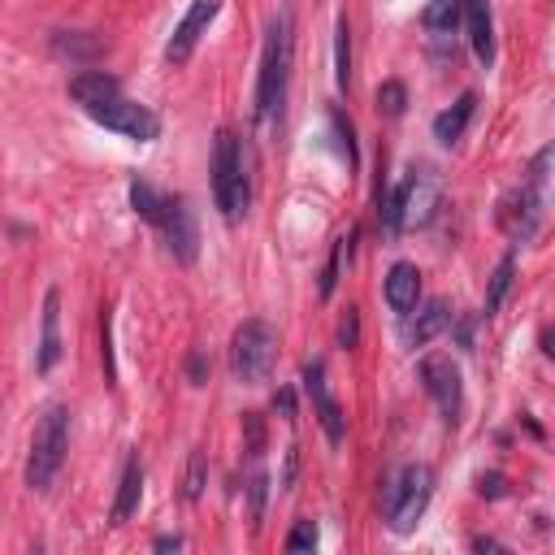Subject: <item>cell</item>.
<instances>
[{
	"mask_svg": "<svg viewBox=\"0 0 555 555\" xmlns=\"http://www.w3.org/2000/svg\"><path fill=\"white\" fill-rule=\"evenodd\" d=\"M429 494H434V468L429 464H403L386 490H382V512H386V525L395 533H408L425 507H429Z\"/></svg>",
	"mask_w": 555,
	"mask_h": 555,
	"instance_id": "6",
	"label": "cell"
},
{
	"mask_svg": "<svg viewBox=\"0 0 555 555\" xmlns=\"http://www.w3.org/2000/svg\"><path fill=\"white\" fill-rule=\"evenodd\" d=\"M130 204H134V212L143 217V221H160V212H165V195L152 186V182H143V178H134L130 182Z\"/></svg>",
	"mask_w": 555,
	"mask_h": 555,
	"instance_id": "21",
	"label": "cell"
},
{
	"mask_svg": "<svg viewBox=\"0 0 555 555\" xmlns=\"http://www.w3.org/2000/svg\"><path fill=\"white\" fill-rule=\"evenodd\" d=\"M52 48H56L61 56H78V61H82V56H91V52H100V43H95V39H78V35H65V30L52 39Z\"/></svg>",
	"mask_w": 555,
	"mask_h": 555,
	"instance_id": "25",
	"label": "cell"
},
{
	"mask_svg": "<svg viewBox=\"0 0 555 555\" xmlns=\"http://www.w3.org/2000/svg\"><path fill=\"white\" fill-rule=\"evenodd\" d=\"M421 382L434 395L442 421L455 425L460 421V369H455V360L451 356H425L421 360Z\"/></svg>",
	"mask_w": 555,
	"mask_h": 555,
	"instance_id": "9",
	"label": "cell"
},
{
	"mask_svg": "<svg viewBox=\"0 0 555 555\" xmlns=\"http://www.w3.org/2000/svg\"><path fill=\"white\" fill-rule=\"evenodd\" d=\"M217 9H221V0H191V9L182 13V22L173 26V35H169V43H165V56H169L173 65L191 61V52H195V43L204 39V30L212 26Z\"/></svg>",
	"mask_w": 555,
	"mask_h": 555,
	"instance_id": "12",
	"label": "cell"
},
{
	"mask_svg": "<svg viewBox=\"0 0 555 555\" xmlns=\"http://www.w3.org/2000/svg\"><path fill=\"white\" fill-rule=\"evenodd\" d=\"M69 95L78 100V108H82L95 126H104V130H113V134H121V139L152 143V139L160 134V117H156L147 104L121 95V82H117L108 69H82V74H74V78H69Z\"/></svg>",
	"mask_w": 555,
	"mask_h": 555,
	"instance_id": "1",
	"label": "cell"
},
{
	"mask_svg": "<svg viewBox=\"0 0 555 555\" xmlns=\"http://www.w3.org/2000/svg\"><path fill=\"white\" fill-rule=\"evenodd\" d=\"M273 408H282V416H286V421H295V395H291V390H278Z\"/></svg>",
	"mask_w": 555,
	"mask_h": 555,
	"instance_id": "35",
	"label": "cell"
},
{
	"mask_svg": "<svg viewBox=\"0 0 555 555\" xmlns=\"http://www.w3.org/2000/svg\"><path fill=\"white\" fill-rule=\"evenodd\" d=\"M182 546V538L178 533H165V538H156V551H178Z\"/></svg>",
	"mask_w": 555,
	"mask_h": 555,
	"instance_id": "37",
	"label": "cell"
},
{
	"mask_svg": "<svg viewBox=\"0 0 555 555\" xmlns=\"http://www.w3.org/2000/svg\"><path fill=\"white\" fill-rule=\"evenodd\" d=\"M100 356H104V373H108V382H117V364H113V330H108V312L100 317Z\"/></svg>",
	"mask_w": 555,
	"mask_h": 555,
	"instance_id": "31",
	"label": "cell"
},
{
	"mask_svg": "<svg viewBox=\"0 0 555 555\" xmlns=\"http://www.w3.org/2000/svg\"><path fill=\"white\" fill-rule=\"evenodd\" d=\"M204 477H208V460H204V451H191V464H186V499H199L204 494Z\"/></svg>",
	"mask_w": 555,
	"mask_h": 555,
	"instance_id": "27",
	"label": "cell"
},
{
	"mask_svg": "<svg viewBox=\"0 0 555 555\" xmlns=\"http://www.w3.org/2000/svg\"><path fill=\"white\" fill-rule=\"evenodd\" d=\"M243 429H247V451L260 455V447H264V421H260V412H247L243 416Z\"/></svg>",
	"mask_w": 555,
	"mask_h": 555,
	"instance_id": "32",
	"label": "cell"
},
{
	"mask_svg": "<svg viewBox=\"0 0 555 555\" xmlns=\"http://www.w3.org/2000/svg\"><path fill=\"white\" fill-rule=\"evenodd\" d=\"M317 546V525L312 520H299L291 533H286V551H312Z\"/></svg>",
	"mask_w": 555,
	"mask_h": 555,
	"instance_id": "28",
	"label": "cell"
},
{
	"mask_svg": "<svg viewBox=\"0 0 555 555\" xmlns=\"http://www.w3.org/2000/svg\"><path fill=\"white\" fill-rule=\"evenodd\" d=\"M61 360V291L52 286L43 295V321H39V351H35V369L52 373Z\"/></svg>",
	"mask_w": 555,
	"mask_h": 555,
	"instance_id": "15",
	"label": "cell"
},
{
	"mask_svg": "<svg viewBox=\"0 0 555 555\" xmlns=\"http://www.w3.org/2000/svg\"><path fill=\"white\" fill-rule=\"evenodd\" d=\"M139 499H143V460L130 455L126 468H121V481H117V499H113V525H126L134 512H139Z\"/></svg>",
	"mask_w": 555,
	"mask_h": 555,
	"instance_id": "16",
	"label": "cell"
},
{
	"mask_svg": "<svg viewBox=\"0 0 555 555\" xmlns=\"http://www.w3.org/2000/svg\"><path fill=\"white\" fill-rule=\"evenodd\" d=\"M65 447H69V412L61 403H52L39 416V425L30 434V455H26V486L35 494L52 490V481H56V473L65 464Z\"/></svg>",
	"mask_w": 555,
	"mask_h": 555,
	"instance_id": "4",
	"label": "cell"
},
{
	"mask_svg": "<svg viewBox=\"0 0 555 555\" xmlns=\"http://www.w3.org/2000/svg\"><path fill=\"white\" fill-rule=\"evenodd\" d=\"M403 104H408L403 82H395V78H390V82H382V87H377V108H382L386 117H399V113H403Z\"/></svg>",
	"mask_w": 555,
	"mask_h": 555,
	"instance_id": "24",
	"label": "cell"
},
{
	"mask_svg": "<svg viewBox=\"0 0 555 555\" xmlns=\"http://www.w3.org/2000/svg\"><path fill=\"white\" fill-rule=\"evenodd\" d=\"M273 364H278V330L269 321H260V317L243 321L234 330V338H230V373L238 382L256 386V382H264L273 373Z\"/></svg>",
	"mask_w": 555,
	"mask_h": 555,
	"instance_id": "7",
	"label": "cell"
},
{
	"mask_svg": "<svg viewBox=\"0 0 555 555\" xmlns=\"http://www.w3.org/2000/svg\"><path fill=\"white\" fill-rule=\"evenodd\" d=\"M473 546H477V551H503V546H499V542H494V538H477V542H473Z\"/></svg>",
	"mask_w": 555,
	"mask_h": 555,
	"instance_id": "38",
	"label": "cell"
},
{
	"mask_svg": "<svg viewBox=\"0 0 555 555\" xmlns=\"http://www.w3.org/2000/svg\"><path fill=\"white\" fill-rule=\"evenodd\" d=\"M512 273H516V256H503L499 269H494V278H490V291H486V317L499 312V304H503V295L512 286Z\"/></svg>",
	"mask_w": 555,
	"mask_h": 555,
	"instance_id": "23",
	"label": "cell"
},
{
	"mask_svg": "<svg viewBox=\"0 0 555 555\" xmlns=\"http://www.w3.org/2000/svg\"><path fill=\"white\" fill-rule=\"evenodd\" d=\"M330 126H334V134H338V147H343V160H347V169H356V143H351V121L338 113V108H330Z\"/></svg>",
	"mask_w": 555,
	"mask_h": 555,
	"instance_id": "26",
	"label": "cell"
},
{
	"mask_svg": "<svg viewBox=\"0 0 555 555\" xmlns=\"http://www.w3.org/2000/svg\"><path fill=\"white\" fill-rule=\"evenodd\" d=\"M477 490H481V494H490V499L507 494V490H503V477H499V473H481V477H477Z\"/></svg>",
	"mask_w": 555,
	"mask_h": 555,
	"instance_id": "34",
	"label": "cell"
},
{
	"mask_svg": "<svg viewBox=\"0 0 555 555\" xmlns=\"http://www.w3.org/2000/svg\"><path fill=\"white\" fill-rule=\"evenodd\" d=\"M286 78H291V22L273 17L260 52V78H256V126L264 134L278 130L286 108Z\"/></svg>",
	"mask_w": 555,
	"mask_h": 555,
	"instance_id": "2",
	"label": "cell"
},
{
	"mask_svg": "<svg viewBox=\"0 0 555 555\" xmlns=\"http://www.w3.org/2000/svg\"><path fill=\"white\" fill-rule=\"evenodd\" d=\"M382 295H386V304H390L395 317H412V308L421 299V269L412 260H395L390 273H386V282H382Z\"/></svg>",
	"mask_w": 555,
	"mask_h": 555,
	"instance_id": "13",
	"label": "cell"
},
{
	"mask_svg": "<svg viewBox=\"0 0 555 555\" xmlns=\"http://www.w3.org/2000/svg\"><path fill=\"white\" fill-rule=\"evenodd\" d=\"M212 199L225 221H243V212L251 204L247 156H243L238 134H230V130H217V143H212Z\"/></svg>",
	"mask_w": 555,
	"mask_h": 555,
	"instance_id": "3",
	"label": "cell"
},
{
	"mask_svg": "<svg viewBox=\"0 0 555 555\" xmlns=\"http://www.w3.org/2000/svg\"><path fill=\"white\" fill-rule=\"evenodd\" d=\"M304 395L312 399V416L321 421V429H325V438L338 447L343 442V408H338V399L330 395V382H325V364L321 360H312V364H304Z\"/></svg>",
	"mask_w": 555,
	"mask_h": 555,
	"instance_id": "11",
	"label": "cell"
},
{
	"mask_svg": "<svg viewBox=\"0 0 555 555\" xmlns=\"http://www.w3.org/2000/svg\"><path fill=\"white\" fill-rule=\"evenodd\" d=\"M338 347H343V351L360 347V312H356V308H347V317H343V325H338Z\"/></svg>",
	"mask_w": 555,
	"mask_h": 555,
	"instance_id": "29",
	"label": "cell"
},
{
	"mask_svg": "<svg viewBox=\"0 0 555 555\" xmlns=\"http://www.w3.org/2000/svg\"><path fill=\"white\" fill-rule=\"evenodd\" d=\"M473 108H477V95H473V91H464L451 108H442V113L434 117V139H438V143H455V139L464 134V126H468Z\"/></svg>",
	"mask_w": 555,
	"mask_h": 555,
	"instance_id": "18",
	"label": "cell"
},
{
	"mask_svg": "<svg viewBox=\"0 0 555 555\" xmlns=\"http://www.w3.org/2000/svg\"><path fill=\"white\" fill-rule=\"evenodd\" d=\"M186 377H191L195 386L208 382V356H204V351H191V360H186Z\"/></svg>",
	"mask_w": 555,
	"mask_h": 555,
	"instance_id": "33",
	"label": "cell"
},
{
	"mask_svg": "<svg viewBox=\"0 0 555 555\" xmlns=\"http://www.w3.org/2000/svg\"><path fill=\"white\" fill-rule=\"evenodd\" d=\"M460 4V22L468 30V48L481 65L494 61V22H490V0H455Z\"/></svg>",
	"mask_w": 555,
	"mask_h": 555,
	"instance_id": "14",
	"label": "cell"
},
{
	"mask_svg": "<svg viewBox=\"0 0 555 555\" xmlns=\"http://www.w3.org/2000/svg\"><path fill=\"white\" fill-rule=\"evenodd\" d=\"M156 230L165 234V247H169V256H173L178 264H191V260H195V251H199V230H195V217H191V208H186L182 199H169V195H165V212H160Z\"/></svg>",
	"mask_w": 555,
	"mask_h": 555,
	"instance_id": "10",
	"label": "cell"
},
{
	"mask_svg": "<svg viewBox=\"0 0 555 555\" xmlns=\"http://www.w3.org/2000/svg\"><path fill=\"white\" fill-rule=\"evenodd\" d=\"M295 464H299V455H295V447L286 451V473H282V490H291V481H295Z\"/></svg>",
	"mask_w": 555,
	"mask_h": 555,
	"instance_id": "36",
	"label": "cell"
},
{
	"mask_svg": "<svg viewBox=\"0 0 555 555\" xmlns=\"http://www.w3.org/2000/svg\"><path fill=\"white\" fill-rule=\"evenodd\" d=\"M421 22H425L434 35H451V30L460 26V4H455V0H434V4H425Z\"/></svg>",
	"mask_w": 555,
	"mask_h": 555,
	"instance_id": "22",
	"label": "cell"
},
{
	"mask_svg": "<svg viewBox=\"0 0 555 555\" xmlns=\"http://www.w3.org/2000/svg\"><path fill=\"white\" fill-rule=\"evenodd\" d=\"M247 494H251V516L260 520V516H264V494H269V477H264L260 468L251 473V481H247Z\"/></svg>",
	"mask_w": 555,
	"mask_h": 555,
	"instance_id": "30",
	"label": "cell"
},
{
	"mask_svg": "<svg viewBox=\"0 0 555 555\" xmlns=\"http://www.w3.org/2000/svg\"><path fill=\"white\" fill-rule=\"evenodd\" d=\"M334 82H338V91L351 87V26H347V17H338V26H334Z\"/></svg>",
	"mask_w": 555,
	"mask_h": 555,
	"instance_id": "19",
	"label": "cell"
},
{
	"mask_svg": "<svg viewBox=\"0 0 555 555\" xmlns=\"http://www.w3.org/2000/svg\"><path fill=\"white\" fill-rule=\"evenodd\" d=\"M546 165H551V147H542L529 165V178L503 199L499 208V225L507 230L512 243H529L542 225V208H546Z\"/></svg>",
	"mask_w": 555,
	"mask_h": 555,
	"instance_id": "5",
	"label": "cell"
},
{
	"mask_svg": "<svg viewBox=\"0 0 555 555\" xmlns=\"http://www.w3.org/2000/svg\"><path fill=\"white\" fill-rule=\"evenodd\" d=\"M351 243H356V230L334 243V251H330V260H325V269H321V299L334 295V286H338V278H343V264L351 260Z\"/></svg>",
	"mask_w": 555,
	"mask_h": 555,
	"instance_id": "20",
	"label": "cell"
},
{
	"mask_svg": "<svg viewBox=\"0 0 555 555\" xmlns=\"http://www.w3.org/2000/svg\"><path fill=\"white\" fill-rule=\"evenodd\" d=\"M438 199H442V191H438V178H434V169H412L403 182H399V225L408 230V225H429L434 221V212H438Z\"/></svg>",
	"mask_w": 555,
	"mask_h": 555,
	"instance_id": "8",
	"label": "cell"
},
{
	"mask_svg": "<svg viewBox=\"0 0 555 555\" xmlns=\"http://www.w3.org/2000/svg\"><path fill=\"white\" fill-rule=\"evenodd\" d=\"M412 312H416V308H412ZM451 321H455V317H451V308H447L442 299H429V304L416 312V321H408L403 338H408V347H425V343H429V338H438Z\"/></svg>",
	"mask_w": 555,
	"mask_h": 555,
	"instance_id": "17",
	"label": "cell"
}]
</instances>
